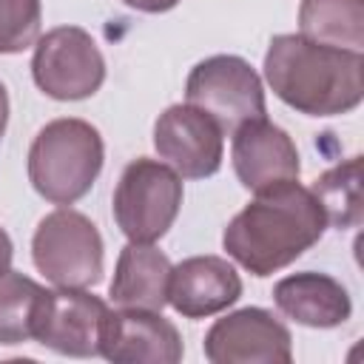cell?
<instances>
[{"label": "cell", "instance_id": "2", "mask_svg": "<svg viewBox=\"0 0 364 364\" xmlns=\"http://www.w3.org/2000/svg\"><path fill=\"white\" fill-rule=\"evenodd\" d=\"M264 80L273 94L307 117H336L364 100V54L276 34L264 54Z\"/></svg>", "mask_w": 364, "mask_h": 364}, {"label": "cell", "instance_id": "15", "mask_svg": "<svg viewBox=\"0 0 364 364\" xmlns=\"http://www.w3.org/2000/svg\"><path fill=\"white\" fill-rule=\"evenodd\" d=\"M171 259L154 247V242H128L119 250L114 279H111V301L117 307H139L159 310L168 304V282H171Z\"/></svg>", "mask_w": 364, "mask_h": 364}, {"label": "cell", "instance_id": "8", "mask_svg": "<svg viewBox=\"0 0 364 364\" xmlns=\"http://www.w3.org/2000/svg\"><path fill=\"white\" fill-rule=\"evenodd\" d=\"M105 316L108 304L85 287H43L31 310V338L63 355H100Z\"/></svg>", "mask_w": 364, "mask_h": 364}, {"label": "cell", "instance_id": "11", "mask_svg": "<svg viewBox=\"0 0 364 364\" xmlns=\"http://www.w3.org/2000/svg\"><path fill=\"white\" fill-rule=\"evenodd\" d=\"M182 353L179 330L159 310L119 307L102 321L100 355L114 364H176Z\"/></svg>", "mask_w": 364, "mask_h": 364}, {"label": "cell", "instance_id": "21", "mask_svg": "<svg viewBox=\"0 0 364 364\" xmlns=\"http://www.w3.org/2000/svg\"><path fill=\"white\" fill-rule=\"evenodd\" d=\"M11 259H14V245H11L9 233L0 228V273L11 267Z\"/></svg>", "mask_w": 364, "mask_h": 364}, {"label": "cell", "instance_id": "13", "mask_svg": "<svg viewBox=\"0 0 364 364\" xmlns=\"http://www.w3.org/2000/svg\"><path fill=\"white\" fill-rule=\"evenodd\" d=\"M242 296L236 267L222 256H191L171 267L168 304L185 318H208Z\"/></svg>", "mask_w": 364, "mask_h": 364}, {"label": "cell", "instance_id": "4", "mask_svg": "<svg viewBox=\"0 0 364 364\" xmlns=\"http://www.w3.org/2000/svg\"><path fill=\"white\" fill-rule=\"evenodd\" d=\"M34 267L57 287H94L102 282L105 247L97 225L71 208L40 219L31 239Z\"/></svg>", "mask_w": 364, "mask_h": 364}, {"label": "cell", "instance_id": "10", "mask_svg": "<svg viewBox=\"0 0 364 364\" xmlns=\"http://www.w3.org/2000/svg\"><path fill=\"white\" fill-rule=\"evenodd\" d=\"M205 358L213 364H290L293 338L270 310L242 307L210 324Z\"/></svg>", "mask_w": 364, "mask_h": 364}, {"label": "cell", "instance_id": "19", "mask_svg": "<svg viewBox=\"0 0 364 364\" xmlns=\"http://www.w3.org/2000/svg\"><path fill=\"white\" fill-rule=\"evenodd\" d=\"M43 23L40 0H0V54H20L37 43Z\"/></svg>", "mask_w": 364, "mask_h": 364}, {"label": "cell", "instance_id": "3", "mask_svg": "<svg viewBox=\"0 0 364 364\" xmlns=\"http://www.w3.org/2000/svg\"><path fill=\"white\" fill-rule=\"evenodd\" d=\"M105 162L100 131L77 117L46 122L28 148V182L51 205H74L97 182Z\"/></svg>", "mask_w": 364, "mask_h": 364}, {"label": "cell", "instance_id": "5", "mask_svg": "<svg viewBox=\"0 0 364 364\" xmlns=\"http://www.w3.org/2000/svg\"><path fill=\"white\" fill-rule=\"evenodd\" d=\"M111 205L128 242H156L182 208V176L159 159L139 156L125 165Z\"/></svg>", "mask_w": 364, "mask_h": 364}, {"label": "cell", "instance_id": "14", "mask_svg": "<svg viewBox=\"0 0 364 364\" xmlns=\"http://www.w3.org/2000/svg\"><path fill=\"white\" fill-rule=\"evenodd\" d=\"M273 301L287 318L313 330L338 327L353 313L347 287L338 279L316 270H301L279 279L273 287Z\"/></svg>", "mask_w": 364, "mask_h": 364}, {"label": "cell", "instance_id": "1", "mask_svg": "<svg viewBox=\"0 0 364 364\" xmlns=\"http://www.w3.org/2000/svg\"><path fill=\"white\" fill-rule=\"evenodd\" d=\"M327 219L310 188L299 179L259 191L225 228L222 247L247 273L264 279L293 264L324 236Z\"/></svg>", "mask_w": 364, "mask_h": 364}, {"label": "cell", "instance_id": "18", "mask_svg": "<svg viewBox=\"0 0 364 364\" xmlns=\"http://www.w3.org/2000/svg\"><path fill=\"white\" fill-rule=\"evenodd\" d=\"M40 290L43 284L11 267L0 273V344L11 347L31 338V310Z\"/></svg>", "mask_w": 364, "mask_h": 364}, {"label": "cell", "instance_id": "17", "mask_svg": "<svg viewBox=\"0 0 364 364\" xmlns=\"http://www.w3.org/2000/svg\"><path fill=\"white\" fill-rule=\"evenodd\" d=\"M313 196L318 199L330 228L347 230L361 225V156H350L313 182Z\"/></svg>", "mask_w": 364, "mask_h": 364}, {"label": "cell", "instance_id": "6", "mask_svg": "<svg viewBox=\"0 0 364 364\" xmlns=\"http://www.w3.org/2000/svg\"><path fill=\"white\" fill-rule=\"evenodd\" d=\"M185 102L202 108L222 134L267 114L264 85L256 68L236 54H213L196 63L185 82Z\"/></svg>", "mask_w": 364, "mask_h": 364}, {"label": "cell", "instance_id": "9", "mask_svg": "<svg viewBox=\"0 0 364 364\" xmlns=\"http://www.w3.org/2000/svg\"><path fill=\"white\" fill-rule=\"evenodd\" d=\"M154 148L185 179H205L222 168L225 134L196 105H168L154 122Z\"/></svg>", "mask_w": 364, "mask_h": 364}, {"label": "cell", "instance_id": "22", "mask_svg": "<svg viewBox=\"0 0 364 364\" xmlns=\"http://www.w3.org/2000/svg\"><path fill=\"white\" fill-rule=\"evenodd\" d=\"M6 125H9V91L6 85L0 82V139L6 134Z\"/></svg>", "mask_w": 364, "mask_h": 364}, {"label": "cell", "instance_id": "20", "mask_svg": "<svg viewBox=\"0 0 364 364\" xmlns=\"http://www.w3.org/2000/svg\"><path fill=\"white\" fill-rule=\"evenodd\" d=\"M128 9H136V11H145V14H162V11H171L173 6H179V0H122Z\"/></svg>", "mask_w": 364, "mask_h": 364}, {"label": "cell", "instance_id": "12", "mask_svg": "<svg viewBox=\"0 0 364 364\" xmlns=\"http://www.w3.org/2000/svg\"><path fill=\"white\" fill-rule=\"evenodd\" d=\"M230 162L242 188L259 193L279 182L299 179L301 162L296 142L267 117L250 119L230 134Z\"/></svg>", "mask_w": 364, "mask_h": 364}, {"label": "cell", "instance_id": "7", "mask_svg": "<svg viewBox=\"0 0 364 364\" xmlns=\"http://www.w3.org/2000/svg\"><path fill=\"white\" fill-rule=\"evenodd\" d=\"M31 77L34 85L51 100H88L105 82V57L85 28L57 26L37 37Z\"/></svg>", "mask_w": 364, "mask_h": 364}, {"label": "cell", "instance_id": "16", "mask_svg": "<svg viewBox=\"0 0 364 364\" xmlns=\"http://www.w3.org/2000/svg\"><path fill=\"white\" fill-rule=\"evenodd\" d=\"M299 34L324 46L364 48V0H301Z\"/></svg>", "mask_w": 364, "mask_h": 364}]
</instances>
